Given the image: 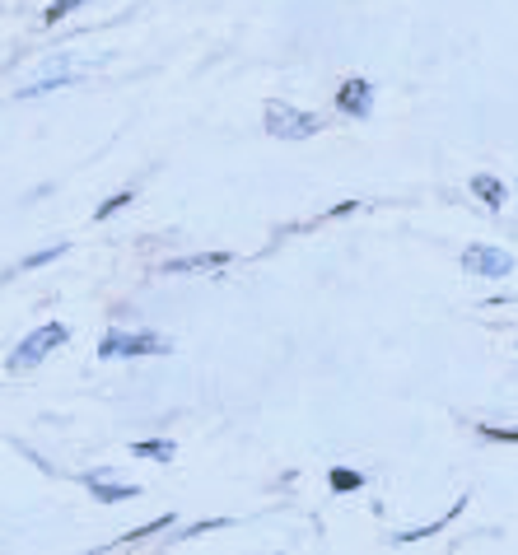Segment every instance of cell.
Listing matches in <instances>:
<instances>
[{"instance_id": "6da1fadb", "label": "cell", "mask_w": 518, "mask_h": 555, "mask_svg": "<svg viewBox=\"0 0 518 555\" xmlns=\"http://www.w3.org/2000/svg\"><path fill=\"white\" fill-rule=\"evenodd\" d=\"M131 355H173V341L159 332H127V327L103 332L98 360H131Z\"/></svg>"}, {"instance_id": "7a4b0ae2", "label": "cell", "mask_w": 518, "mask_h": 555, "mask_svg": "<svg viewBox=\"0 0 518 555\" xmlns=\"http://www.w3.org/2000/svg\"><path fill=\"white\" fill-rule=\"evenodd\" d=\"M323 127H327L323 117H313V112H304V108H290V103H281V98L266 103V136H271V140H313Z\"/></svg>"}, {"instance_id": "3957f363", "label": "cell", "mask_w": 518, "mask_h": 555, "mask_svg": "<svg viewBox=\"0 0 518 555\" xmlns=\"http://www.w3.org/2000/svg\"><path fill=\"white\" fill-rule=\"evenodd\" d=\"M70 341V327L66 323H43L37 332H28L19 345H15V355H10V374H24V369H37L47 360V355L57 350V345H66Z\"/></svg>"}, {"instance_id": "277c9868", "label": "cell", "mask_w": 518, "mask_h": 555, "mask_svg": "<svg viewBox=\"0 0 518 555\" xmlns=\"http://www.w3.org/2000/svg\"><path fill=\"white\" fill-rule=\"evenodd\" d=\"M462 271L482 275V281H504V275H513V257L504 248H491V243H471L462 252Z\"/></svg>"}, {"instance_id": "5b68a950", "label": "cell", "mask_w": 518, "mask_h": 555, "mask_svg": "<svg viewBox=\"0 0 518 555\" xmlns=\"http://www.w3.org/2000/svg\"><path fill=\"white\" fill-rule=\"evenodd\" d=\"M337 112L350 117V122H365V117L374 112V85L369 79H346V85L337 89Z\"/></svg>"}, {"instance_id": "8992f818", "label": "cell", "mask_w": 518, "mask_h": 555, "mask_svg": "<svg viewBox=\"0 0 518 555\" xmlns=\"http://www.w3.org/2000/svg\"><path fill=\"white\" fill-rule=\"evenodd\" d=\"M79 481H85V490H89L94 499H103V504L140 499V490H136V486H127V481H112V471H85V476H79Z\"/></svg>"}, {"instance_id": "52a82bcc", "label": "cell", "mask_w": 518, "mask_h": 555, "mask_svg": "<svg viewBox=\"0 0 518 555\" xmlns=\"http://www.w3.org/2000/svg\"><path fill=\"white\" fill-rule=\"evenodd\" d=\"M233 257L229 252H196V257H178V262H164L159 271L164 275H192V271H224Z\"/></svg>"}, {"instance_id": "ba28073f", "label": "cell", "mask_w": 518, "mask_h": 555, "mask_svg": "<svg viewBox=\"0 0 518 555\" xmlns=\"http://www.w3.org/2000/svg\"><path fill=\"white\" fill-rule=\"evenodd\" d=\"M462 509H467V495H462V499H453V509L444 513V519H434V523H425V528H411V532H397V537H392V546H411V541H420V537H440V532L458 519Z\"/></svg>"}, {"instance_id": "9c48e42d", "label": "cell", "mask_w": 518, "mask_h": 555, "mask_svg": "<svg viewBox=\"0 0 518 555\" xmlns=\"http://www.w3.org/2000/svg\"><path fill=\"white\" fill-rule=\"evenodd\" d=\"M471 191L486 201V211H504V201H509L504 182H500V178H491V173H476V178H471Z\"/></svg>"}, {"instance_id": "30bf717a", "label": "cell", "mask_w": 518, "mask_h": 555, "mask_svg": "<svg viewBox=\"0 0 518 555\" xmlns=\"http://www.w3.org/2000/svg\"><path fill=\"white\" fill-rule=\"evenodd\" d=\"M131 453H136L140 462H173V457H178V444H173V439H136Z\"/></svg>"}, {"instance_id": "8fae6325", "label": "cell", "mask_w": 518, "mask_h": 555, "mask_svg": "<svg viewBox=\"0 0 518 555\" xmlns=\"http://www.w3.org/2000/svg\"><path fill=\"white\" fill-rule=\"evenodd\" d=\"M173 523H178V519H173V513H159V519H154V523H145V528H131L127 537H117L112 546H140L145 537H154V532H164V528H173Z\"/></svg>"}, {"instance_id": "7c38bea8", "label": "cell", "mask_w": 518, "mask_h": 555, "mask_svg": "<svg viewBox=\"0 0 518 555\" xmlns=\"http://www.w3.org/2000/svg\"><path fill=\"white\" fill-rule=\"evenodd\" d=\"M327 486H332L337 495H350V490H365V476H360V471H350V467H332Z\"/></svg>"}, {"instance_id": "4fadbf2b", "label": "cell", "mask_w": 518, "mask_h": 555, "mask_svg": "<svg viewBox=\"0 0 518 555\" xmlns=\"http://www.w3.org/2000/svg\"><path fill=\"white\" fill-rule=\"evenodd\" d=\"M476 434L491 444H518V425H476Z\"/></svg>"}, {"instance_id": "5bb4252c", "label": "cell", "mask_w": 518, "mask_h": 555, "mask_svg": "<svg viewBox=\"0 0 518 555\" xmlns=\"http://www.w3.org/2000/svg\"><path fill=\"white\" fill-rule=\"evenodd\" d=\"M131 201H136V191H117V196H108V201L94 211V220H108V215H117V211L131 206Z\"/></svg>"}, {"instance_id": "9a60e30c", "label": "cell", "mask_w": 518, "mask_h": 555, "mask_svg": "<svg viewBox=\"0 0 518 555\" xmlns=\"http://www.w3.org/2000/svg\"><path fill=\"white\" fill-rule=\"evenodd\" d=\"M79 5H85V0H52L47 15H43V24H61V19H66V15H75Z\"/></svg>"}, {"instance_id": "2e32d148", "label": "cell", "mask_w": 518, "mask_h": 555, "mask_svg": "<svg viewBox=\"0 0 518 555\" xmlns=\"http://www.w3.org/2000/svg\"><path fill=\"white\" fill-rule=\"evenodd\" d=\"M61 252H66V243H57V248H43V252H33L24 266H28V271H33V266H47V262H57Z\"/></svg>"}]
</instances>
